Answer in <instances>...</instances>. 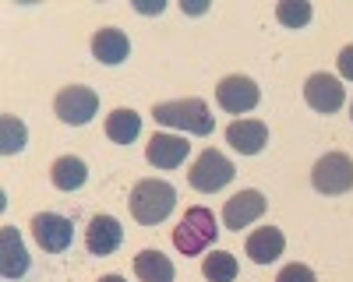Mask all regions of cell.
<instances>
[{"instance_id": "9c48e42d", "label": "cell", "mask_w": 353, "mask_h": 282, "mask_svg": "<svg viewBox=\"0 0 353 282\" xmlns=\"http://www.w3.org/2000/svg\"><path fill=\"white\" fill-rule=\"evenodd\" d=\"M304 99H307V106L314 109V113H336V109H343V102H346V92H343V85H339V78H332V74H325V71H318V74H311L307 81H304Z\"/></svg>"}, {"instance_id": "52a82bcc", "label": "cell", "mask_w": 353, "mask_h": 282, "mask_svg": "<svg viewBox=\"0 0 353 282\" xmlns=\"http://www.w3.org/2000/svg\"><path fill=\"white\" fill-rule=\"evenodd\" d=\"M32 237L46 254H64L74 243V226H71V219L57 215V212H39L32 219Z\"/></svg>"}, {"instance_id": "6da1fadb", "label": "cell", "mask_w": 353, "mask_h": 282, "mask_svg": "<svg viewBox=\"0 0 353 282\" xmlns=\"http://www.w3.org/2000/svg\"><path fill=\"white\" fill-rule=\"evenodd\" d=\"M152 117L163 127H176V131L198 134V138H209L216 131V120H212L209 106H205V99H194V96L191 99H173V102H156Z\"/></svg>"}, {"instance_id": "5b68a950", "label": "cell", "mask_w": 353, "mask_h": 282, "mask_svg": "<svg viewBox=\"0 0 353 282\" xmlns=\"http://www.w3.org/2000/svg\"><path fill=\"white\" fill-rule=\"evenodd\" d=\"M311 184L318 194L336 197V194H350L353 191V159L346 152H329L321 155L311 169Z\"/></svg>"}, {"instance_id": "ffe728a7", "label": "cell", "mask_w": 353, "mask_h": 282, "mask_svg": "<svg viewBox=\"0 0 353 282\" xmlns=\"http://www.w3.org/2000/svg\"><path fill=\"white\" fill-rule=\"evenodd\" d=\"M201 275L209 282H233V279H237V258H233L230 250H216V254L205 258Z\"/></svg>"}, {"instance_id": "7a4b0ae2", "label": "cell", "mask_w": 353, "mask_h": 282, "mask_svg": "<svg viewBox=\"0 0 353 282\" xmlns=\"http://www.w3.org/2000/svg\"><path fill=\"white\" fill-rule=\"evenodd\" d=\"M176 208V191L166 180H138L131 191V215L141 226H159Z\"/></svg>"}, {"instance_id": "2e32d148", "label": "cell", "mask_w": 353, "mask_h": 282, "mask_svg": "<svg viewBox=\"0 0 353 282\" xmlns=\"http://www.w3.org/2000/svg\"><path fill=\"white\" fill-rule=\"evenodd\" d=\"M128 53H131V43H128V36L121 32V28H99V32L92 36V56L106 67L124 64Z\"/></svg>"}, {"instance_id": "44dd1931", "label": "cell", "mask_w": 353, "mask_h": 282, "mask_svg": "<svg viewBox=\"0 0 353 282\" xmlns=\"http://www.w3.org/2000/svg\"><path fill=\"white\" fill-rule=\"evenodd\" d=\"M314 8L307 4V0H279L276 4V18L283 28H307Z\"/></svg>"}, {"instance_id": "7402d4cb", "label": "cell", "mask_w": 353, "mask_h": 282, "mask_svg": "<svg viewBox=\"0 0 353 282\" xmlns=\"http://www.w3.org/2000/svg\"><path fill=\"white\" fill-rule=\"evenodd\" d=\"M25 138H28L25 124L18 117H11V113H4V120H0V152H4V155L21 152L25 149Z\"/></svg>"}, {"instance_id": "603a6c76", "label": "cell", "mask_w": 353, "mask_h": 282, "mask_svg": "<svg viewBox=\"0 0 353 282\" xmlns=\"http://www.w3.org/2000/svg\"><path fill=\"white\" fill-rule=\"evenodd\" d=\"M276 282H318V275L307 268V265H301V261H293V265H286L279 275H276Z\"/></svg>"}, {"instance_id": "d6986e66", "label": "cell", "mask_w": 353, "mask_h": 282, "mask_svg": "<svg viewBox=\"0 0 353 282\" xmlns=\"http://www.w3.org/2000/svg\"><path fill=\"white\" fill-rule=\"evenodd\" d=\"M138 134H141V117L131 106H121L106 117V138L113 141V145H131Z\"/></svg>"}, {"instance_id": "30bf717a", "label": "cell", "mask_w": 353, "mask_h": 282, "mask_svg": "<svg viewBox=\"0 0 353 282\" xmlns=\"http://www.w3.org/2000/svg\"><path fill=\"white\" fill-rule=\"evenodd\" d=\"M121 243H124V226L117 222L113 215H96L92 222H88V230H85V247H88V254L106 258V254H113Z\"/></svg>"}, {"instance_id": "484cf974", "label": "cell", "mask_w": 353, "mask_h": 282, "mask_svg": "<svg viewBox=\"0 0 353 282\" xmlns=\"http://www.w3.org/2000/svg\"><path fill=\"white\" fill-rule=\"evenodd\" d=\"M350 120H353V106H350Z\"/></svg>"}, {"instance_id": "5bb4252c", "label": "cell", "mask_w": 353, "mask_h": 282, "mask_svg": "<svg viewBox=\"0 0 353 282\" xmlns=\"http://www.w3.org/2000/svg\"><path fill=\"white\" fill-rule=\"evenodd\" d=\"M191 152V141L176 138V134H152L149 149H145V159H149L156 169H176Z\"/></svg>"}, {"instance_id": "277c9868", "label": "cell", "mask_w": 353, "mask_h": 282, "mask_svg": "<svg viewBox=\"0 0 353 282\" xmlns=\"http://www.w3.org/2000/svg\"><path fill=\"white\" fill-rule=\"evenodd\" d=\"M233 177H237V169H233V162H230L219 149H205V152L191 162V169H188L191 187L201 191V194H216V191H223Z\"/></svg>"}, {"instance_id": "8992f818", "label": "cell", "mask_w": 353, "mask_h": 282, "mask_svg": "<svg viewBox=\"0 0 353 282\" xmlns=\"http://www.w3.org/2000/svg\"><path fill=\"white\" fill-rule=\"evenodd\" d=\"M53 113H57L64 124H71V127H85V124L99 113V96L88 89V85H68V89L57 92Z\"/></svg>"}, {"instance_id": "8fae6325", "label": "cell", "mask_w": 353, "mask_h": 282, "mask_svg": "<svg viewBox=\"0 0 353 282\" xmlns=\"http://www.w3.org/2000/svg\"><path fill=\"white\" fill-rule=\"evenodd\" d=\"M261 215H265V194L261 191H241L223 205V222L237 233L244 230V226H251L254 219H261Z\"/></svg>"}, {"instance_id": "3957f363", "label": "cell", "mask_w": 353, "mask_h": 282, "mask_svg": "<svg viewBox=\"0 0 353 282\" xmlns=\"http://www.w3.org/2000/svg\"><path fill=\"white\" fill-rule=\"evenodd\" d=\"M219 237V222L216 215L205 208V205H194L184 212L181 226L173 230V247L184 254V258H194V254H201L205 247H212Z\"/></svg>"}, {"instance_id": "7c38bea8", "label": "cell", "mask_w": 353, "mask_h": 282, "mask_svg": "<svg viewBox=\"0 0 353 282\" xmlns=\"http://www.w3.org/2000/svg\"><path fill=\"white\" fill-rule=\"evenodd\" d=\"M226 141H230L233 152L258 155V152H265V145H269V127H265L261 120H233L226 127Z\"/></svg>"}, {"instance_id": "4fadbf2b", "label": "cell", "mask_w": 353, "mask_h": 282, "mask_svg": "<svg viewBox=\"0 0 353 282\" xmlns=\"http://www.w3.org/2000/svg\"><path fill=\"white\" fill-rule=\"evenodd\" d=\"M25 272H28V254H25L21 233L14 226H4V230H0V275L8 282H14Z\"/></svg>"}, {"instance_id": "e0dca14e", "label": "cell", "mask_w": 353, "mask_h": 282, "mask_svg": "<svg viewBox=\"0 0 353 282\" xmlns=\"http://www.w3.org/2000/svg\"><path fill=\"white\" fill-rule=\"evenodd\" d=\"M134 275H138V282H173L176 268L163 250H141L134 258Z\"/></svg>"}, {"instance_id": "d4e9b609", "label": "cell", "mask_w": 353, "mask_h": 282, "mask_svg": "<svg viewBox=\"0 0 353 282\" xmlns=\"http://www.w3.org/2000/svg\"><path fill=\"white\" fill-rule=\"evenodd\" d=\"M99 282H128V279H124V275H103Z\"/></svg>"}, {"instance_id": "ac0fdd59", "label": "cell", "mask_w": 353, "mask_h": 282, "mask_svg": "<svg viewBox=\"0 0 353 282\" xmlns=\"http://www.w3.org/2000/svg\"><path fill=\"white\" fill-rule=\"evenodd\" d=\"M50 180H53L57 191H78L88 180V166L78 155H61V159L50 166Z\"/></svg>"}, {"instance_id": "ba28073f", "label": "cell", "mask_w": 353, "mask_h": 282, "mask_svg": "<svg viewBox=\"0 0 353 282\" xmlns=\"http://www.w3.org/2000/svg\"><path fill=\"white\" fill-rule=\"evenodd\" d=\"M216 99H219V106L226 113H251L258 106L261 92H258V85L248 74H230V78H223L216 85Z\"/></svg>"}, {"instance_id": "9a60e30c", "label": "cell", "mask_w": 353, "mask_h": 282, "mask_svg": "<svg viewBox=\"0 0 353 282\" xmlns=\"http://www.w3.org/2000/svg\"><path fill=\"white\" fill-rule=\"evenodd\" d=\"M244 250H248V258L254 265H272V261H279V254L286 250V237H283L279 226H261V230H254L248 237Z\"/></svg>"}, {"instance_id": "cb8c5ba5", "label": "cell", "mask_w": 353, "mask_h": 282, "mask_svg": "<svg viewBox=\"0 0 353 282\" xmlns=\"http://www.w3.org/2000/svg\"><path fill=\"white\" fill-rule=\"evenodd\" d=\"M336 67H339V74H343L346 81H353V46H343V50H339Z\"/></svg>"}]
</instances>
